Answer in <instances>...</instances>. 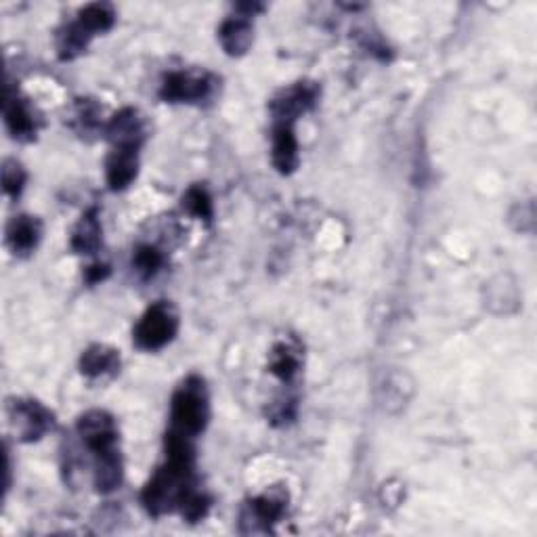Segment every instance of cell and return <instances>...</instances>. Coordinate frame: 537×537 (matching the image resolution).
<instances>
[{"instance_id":"6da1fadb","label":"cell","mask_w":537,"mask_h":537,"mask_svg":"<svg viewBox=\"0 0 537 537\" xmlns=\"http://www.w3.org/2000/svg\"><path fill=\"white\" fill-rule=\"evenodd\" d=\"M172 430L185 435L196 436L202 433L206 422H208V395L202 380L189 378L172 397Z\"/></svg>"},{"instance_id":"7a4b0ae2","label":"cell","mask_w":537,"mask_h":537,"mask_svg":"<svg viewBox=\"0 0 537 537\" xmlns=\"http://www.w3.org/2000/svg\"><path fill=\"white\" fill-rule=\"evenodd\" d=\"M179 330V315L168 303H155L145 311L135 328V342L143 351H158L174 339Z\"/></svg>"},{"instance_id":"3957f363","label":"cell","mask_w":537,"mask_h":537,"mask_svg":"<svg viewBox=\"0 0 537 537\" xmlns=\"http://www.w3.org/2000/svg\"><path fill=\"white\" fill-rule=\"evenodd\" d=\"M78 433L95 455L114 452L116 449V424L105 411H89V414H84L78 422Z\"/></svg>"},{"instance_id":"277c9868","label":"cell","mask_w":537,"mask_h":537,"mask_svg":"<svg viewBox=\"0 0 537 537\" xmlns=\"http://www.w3.org/2000/svg\"><path fill=\"white\" fill-rule=\"evenodd\" d=\"M11 424L23 441H36L53 428V416L36 401H15L11 405Z\"/></svg>"},{"instance_id":"5b68a950","label":"cell","mask_w":537,"mask_h":537,"mask_svg":"<svg viewBox=\"0 0 537 537\" xmlns=\"http://www.w3.org/2000/svg\"><path fill=\"white\" fill-rule=\"evenodd\" d=\"M212 83L208 76H198V74H171L166 76L162 84V97L172 103H189V101H202L210 95Z\"/></svg>"},{"instance_id":"8992f818","label":"cell","mask_w":537,"mask_h":537,"mask_svg":"<svg viewBox=\"0 0 537 537\" xmlns=\"http://www.w3.org/2000/svg\"><path fill=\"white\" fill-rule=\"evenodd\" d=\"M317 101V86L313 84H296L284 92L282 97H277L273 101V114H276L277 122L292 124L298 116L304 114L313 108Z\"/></svg>"},{"instance_id":"52a82bcc","label":"cell","mask_w":537,"mask_h":537,"mask_svg":"<svg viewBox=\"0 0 537 537\" xmlns=\"http://www.w3.org/2000/svg\"><path fill=\"white\" fill-rule=\"evenodd\" d=\"M108 135L116 149H139L143 141V122L135 110H124L111 118Z\"/></svg>"},{"instance_id":"ba28073f","label":"cell","mask_w":537,"mask_h":537,"mask_svg":"<svg viewBox=\"0 0 537 537\" xmlns=\"http://www.w3.org/2000/svg\"><path fill=\"white\" fill-rule=\"evenodd\" d=\"M273 164L279 172L288 174L298 166V141L288 122H277L273 133Z\"/></svg>"},{"instance_id":"9c48e42d","label":"cell","mask_w":537,"mask_h":537,"mask_svg":"<svg viewBox=\"0 0 537 537\" xmlns=\"http://www.w3.org/2000/svg\"><path fill=\"white\" fill-rule=\"evenodd\" d=\"M284 499L282 497H276V496H260L252 499V502L248 504V510L246 515H243V521H254V529H271V524H276L279 518L284 515Z\"/></svg>"},{"instance_id":"30bf717a","label":"cell","mask_w":537,"mask_h":537,"mask_svg":"<svg viewBox=\"0 0 537 537\" xmlns=\"http://www.w3.org/2000/svg\"><path fill=\"white\" fill-rule=\"evenodd\" d=\"M40 223L34 216H20L13 218V223L9 224L7 240L9 246L15 250V254H28L36 248V243L40 240Z\"/></svg>"},{"instance_id":"8fae6325","label":"cell","mask_w":537,"mask_h":537,"mask_svg":"<svg viewBox=\"0 0 537 537\" xmlns=\"http://www.w3.org/2000/svg\"><path fill=\"white\" fill-rule=\"evenodd\" d=\"M221 45L229 55H243L252 45V26L246 17H231L221 26Z\"/></svg>"},{"instance_id":"7c38bea8","label":"cell","mask_w":537,"mask_h":537,"mask_svg":"<svg viewBox=\"0 0 537 537\" xmlns=\"http://www.w3.org/2000/svg\"><path fill=\"white\" fill-rule=\"evenodd\" d=\"M136 152L135 149H114L108 162V183L111 189H124L133 183L136 177Z\"/></svg>"},{"instance_id":"4fadbf2b","label":"cell","mask_w":537,"mask_h":537,"mask_svg":"<svg viewBox=\"0 0 537 537\" xmlns=\"http://www.w3.org/2000/svg\"><path fill=\"white\" fill-rule=\"evenodd\" d=\"M4 118H7V127L11 133H13L15 139L28 141L36 135V120L32 111L20 99L9 97L7 108H4Z\"/></svg>"},{"instance_id":"5bb4252c","label":"cell","mask_w":537,"mask_h":537,"mask_svg":"<svg viewBox=\"0 0 537 537\" xmlns=\"http://www.w3.org/2000/svg\"><path fill=\"white\" fill-rule=\"evenodd\" d=\"M101 243V224H99L97 212L91 210L80 218L76 231L72 235V248L80 254H92Z\"/></svg>"},{"instance_id":"9a60e30c","label":"cell","mask_w":537,"mask_h":537,"mask_svg":"<svg viewBox=\"0 0 537 537\" xmlns=\"http://www.w3.org/2000/svg\"><path fill=\"white\" fill-rule=\"evenodd\" d=\"M95 485L99 491L108 493L114 491L118 485L122 483V462L120 455L114 449V452L99 453L95 455Z\"/></svg>"},{"instance_id":"2e32d148","label":"cell","mask_w":537,"mask_h":537,"mask_svg":"<svg viewBox=\"0 0 537 537\" xmlns=\"http://www.w3.org/2000/svg\"><path fill=\"white\" fill-rule=\"evenodd\" d=\"M118 365H120V357H118L116 351H111L108 347H91L89 351L83 355V374L86 376H103V374L116 372Z\"/></svg>"},{"instance_id":"e0dca14e","label":"cell","mask_w":537,"mask_h":537,"mask_svg":"<svg viewBox=\"0 0 537 537\" xmlns=\"http://www.w3.org/2000/svg\"><path fill=\"white\" fill-rule=\"evenodd\" d=\"M114 20H116L114 9H111L110 4L95 3V4H89V7H84L83 11H80L78 23L91 36H95L99 32H108V30L114 26Z\"/></svg>"},{"instance_id":"ac0fdd59","label":"cell","mask_w":537,"mask_h":537,"mask_svg":"<svg viewBox=\"0 0 537 537\" xmlns=\"http://www.w3.org/2000/svg\"><path fill=\"white\" fill-rule=\"evenodd\" d=\"M89 39H91V34L86 32V30L80 26L78 22L72 23V26H67L64 32L59 34V40H57L61 57L64 59L76 57V55L83 53L86 45H89Z\"/></svg>"},{"instance_id":"d6986e66","label":"cell","mask_w":537,"mask_h":537,"mask_svg":"<svg viewBox=\"0 0 537 537\" xmlns=\"http://www.w3.org/2000/svg\"><path fill=\"white\" fill-rule=\"evenodd\" d=\"M183 204L193 216H198V218H210L212 216L210 196L206 193V189H202V187H191V189L187 191V196L183 198Z\"/></svg>"},{"instance_id":"ffe728a7","label":"cell","mask_w":537,"mask_h":537,"mask_svg":"<svg viewBox=\"0 0 537 537\" xmlns=\"http://www.w3.org/2000/svg\"><path fill=\"white\" fill-rule=\"evenodd\" d=\"M3 183H4V191H7L9 196H13V198L20 196L23 189V183H26V172H23L22 164L9 160L3 168Z\"/></svg>"},{"instance_id":"44dd1931","label":"cell","mask_w":537,"mask_h":537,"mask_svg":"<svg viewBox=\"0 0 537 537\" xmlns=\"http://www.w3.org/2000/svg\"><path fill=\"white\" fill-rule=\"evenodd\" d=\"M160 265H162V254L155 248H149V246L141 248L135 256L136 271H139L141 276H145V277L154 276V273L160 268Z\"/></svg>"},{"instance_id":"7402d4cb","label":"cell","mask_w":537,"mask_h":537,"mask_svg":"<svg viewBox=\"0 0 537 537\" xmlns=\"http://www.w3.org/2000/svg\"><path fill=\"white\" fill-rule=\"evenodd\" d=\"M296 370H298V359L292 355L290 348H282V351L276 355L271 372L276 374L277 378H282L284 383H288V380H292V376L296 374Z\"/></svg>"}]
</instances>
